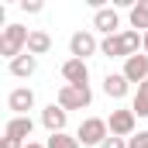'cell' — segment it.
Masks as SVG:
<instances>
[{
  "label": "cell",
  "instance_id": "18",
  "mask_svg": "<svg viewBox=\"0 0 148 148\" xmlns=\"http://www.w3.org/2000/svg\"><path fill=\"white\" fill-rule=\"evenodd\" d=\"M127 148H148V127H145V131H138L134 138H127Z\"/></svg>",
  "mask_w": 148,
  "mask_h": 148
},
{
  "label": "cell",
  "instance_id": "8",
  "mask_svg": "<svg viewBox=\"0 0 148 148\" xmlns=\"http://www.w3.org/2000/svg\"><path fill=\"white\" fill-rule=\"evenodd\" d=\"M62 79H66V86H90V66L83 59H66L62 62Z\"/></svg>",
  "mask_w": 148,
  "mask_h": 148
},
{
  "label": "cell",
  "instance_id": "17",
  "mask_svg": "<svg viewBox=\"0 0 148 148\" xmlns=\"http://www.w3.org/2000/svg\"><path fill=\"white\" fill-rule=\"evenodd\" d=\"M45 148H83V145H79L76 134H66V131H62V134H48Z\"/></svg>",
  "mask_w": 148,
  "mask_h": 148
},
{
  "label": "cell",
  "instance_id": "14",
  "mask_svg": "<svg viewBox=\"0 0 148 148\" xmlns=\"http://www.w3.org/2000/svg\"><path fill=\"white\" fill-rule=\"evenodd\" d=\"M28 52H31V55H48V52H52V35H48V31H41V28H35V31H31V38H28Z\"/></svg>",
  "mask_w": 148,
  "mask_h": 148
},
{
  "label": "cell",
  "instance_id": "5",
  "mask_svg": "<svg viewBox=\"0 0 148 148\" xmlns=\"http://www.w3.org/2000/svg\"><path fill=\"white\" fill-rule=\"evenodd\" d=\"M100 52V41H97V35L93 31H76L73 38H69V59H90V55H97Z\"/></svg>",
  "mask_w": 148,
  "mask_h": 148
},
{
  "label": "cell",
  "instance_id": "9",
  "mask_svg": "<svg viewBox=\"0 0 148 148\" xmlns=\"http://www.w3.org/2000/svg\"><path fill=\"white\" fill-rule=\"evenodd\" d=\"M121 73H124L127 83H138V86H141V83L148 79V55H145V52H138V55L124 59V69H121Z\"/></svg>",
  "mask_w": 148,
  "mask_h": 148
},
{
  "label": "cell",
  "instance_id": "23",
  "mask_svg": "<svg viewBox=\"0 0 148 148\" xmlns=\"http://www.w3.org/2000/svg\"><path fill=\"white\" fill-rule=\"evenodd\" d=\"M24 148H45V145H38V141H28V145H24Z\"/></svg>",
  "mask_w": 148,
  "mask_h": 148
},
{
  "label": "cell",
  "instance_id": "7",
  "mask_svg": "<svg viewBox=\"0 0 148 148\" xmlns=\"http://www.w3.org/2000/svg\"><path fill=\"white\" fill-rule=\"evenodd\" d=\"M7 107L14 110V117H31L28 110H35V90L31 86H17L7 93Z\"/></svg>",
  "mask_w": 148,
  "mask_h": 148
},
{
  "label": "cell",
  "instance_id": "10",
  "mask_svg": "<svg viewBox=\"0 0 148 148\" xmlns=\"http://www.w3.org/2000/svg\"><path fill=\"white\" fill-rule=\"evenodd\" d=\"M66 121H69V110H62L59 103H48V107L41 110V124H45L48 134H62V131H66Z\"/></svg>",
  "mask_w": 148,
  "mask_h": 148
},
{
  "label": "cell",
  "instance_id": "11",
  "mask_svg": "<svg viewBox=\"0 0 148 148\" xmlns=\"http://www.w3.org/2000/svg\"><path fill=\"white\" fill-rule=\"evenodd\" d=\"M31 131H35V121H31V117H10L7 127H3V138H14V141H24V145H28Z\"/></svg>",
  "mask_w": 148,
  "mask_h": 148
},
{
  "label": "cell",
  "instance_id": "6",
  "mask_svg": "<svg viewBox=\"0 0 148 148\" xmlns=\"http://www.w3.org/2000/svg\"><path fill=\"white\" fill-rule=\"evenodd\" d=\"M93 31H100L103 38L121 35V14H117V7H100V10H93Z\"/></svg>",
  "mask_w": 148,
  "mask_h": 148
},
{
  "label": "cell",
  "instance_id": "21",
  "mask_svg": "<svg viewBox=\"0 0 148 148\" xmlns=\"http://www.w3.org/2000/svg\"><path fill=\"white\" fill-rule=\"evenodd\" d=\"M0 148H24V141H14V138H0Z\"/></svg>",
  "mask_w": 148,
  "mask_h": 148
},
{
  "label": "cell",
  "instance_id": "12",
  "mask_svg": "<svg viewBox=\"0 0 148 148\" xmlns=\"http://www.w3.org/2000/svg\"><path fill=\"white\" fill-rule=\"evenodd\" d=\"M127 90H131V83L124 79V73H107L103 76V93H107L110 100H124Z\"/></svg>",
  "mask_w": 148,
  "mask_h": 148
},
{
  "label": "cell",
  "instance_id": "16",
  "mask_svg": "<svg viewBox=\"0 0 148 148\" xmlns=\"http://www.w3.org/2000/svg\"><path fill=\"white\" fill-rule=\"evenodd\" d=\"M131 110H134V117H148V79L138 86V93L131 100Z\"/></svg>",
  "mask_w": 148,
  "mask_h": 148
},
{
  "label": "cell",
  "instance_id": "20",
  "mask_svg": "<svg viewBox=\"0 0 148 148\" xmlns=\"http://www.w3.org/2000/svg\"><path fill=\"white\" fill-rule=\"evenodd\" d=\"M100 148H127V141H124V138H114V134H110V138H107Z\"/></svg>",
  "mask_w": 148,
  "mask_h": 148
},
{
  "label": "cell",
  "instance_id": "4",
  "mask_svg": "<svg viewBox=\"0 0 148 148\" xmlns=\"http://www.w3.org/2000/svg\"><path fill=\"white\" fill-rule=\"evenodd\" d=\"M107 127H110L114 138H124V141H127V138H134V134H138V117H134V110H131V107H127V110L121 107V110H110Z\"/></svg>",
  "mask_w": 148,
  "mask_h": 148
},
{
  "label": "cell",
  "instance_id": "3",
  "mask_svg": "<svg viewBox=\"0 0 148 148\" xmlns=\"http://www.w3.org/2000/svg\"><path fill=\"white\" fill-rule=\"evenodd\" d=\"M55 103H59L62 110H86V107L93 103V90H90V86H59Z\"/></svg>",
  "mask_w": 148,
  "mask_h": 148
},
{
  "label": "cell",
  "instance_id": "22",
  "mask_svg": "<svg viewBox=\"0 0 148 148\" xmlns=\"http://www.w3.org/2000/svg\"><path fill=\"white\" fill-rule=\"evenodd\" d=\"M141 52H145V55H148V31H145V35H141Z\"/></svg>",
  "mask_w": 148,
  "mask_h": 148
},
{
  "label": "cell",
  "instance_id": "13",
  "mask_svg": "<svg viewBox=\"0 0 148 148\" xmlns=\"http://www.w3.org/2000/svg\"><path fill=\"white\" fill-rule=\"evenodd\" d=\"M38 73V59L31 52H24V55H17L14 62H10V76H17V79H28V76Z\"/></svg>",
  "mask_w": 148,
  "mask_h": 148
},
{
  "label": "cell",
  "instance_id": "19",
  "mask_svg": "<svg viewBox=\"0 0 148 148\" xmlns=\"http://www.w3.org/2000/svg\"><path fill=\"white\" fill-rule=\"evenodd\" d=\"M21 10H24V14H41L45 3H41V0H21Z\"/></svg>",
  "mask_w": 148,
  "mask_h": 148
},
{
  "label": "cell",
  "instance_id": "2",
  "mask_svg": "<svg viewBox=\"0 0 148 148\" xmlns=\"http://www.w3.org/2000/svg\"><path fill=\"white\" fill-rule=\"evenodd\" d=\"M76 138H79V145H83V148H100L107 138H110V127H107L103 117H86V121L79 124Z\"/></svg>",
  "mask_w": 148,
  "mask_h": 148
},
{
  "label": "cell",
  "instance_id": "1",
  "mask_svg": "<svg viewBox=\"0 0 148 148\" xmlns=\"http://www.w3.org/2000/svg\"><path fill=\"white\" fill-rule=\"evenodd\" d=\"M28 38H31V31H28L24 24H7V28L0 31V55H3L7 62H14L17 55L28 52Z\"/></svg>",
  "mask_w": 148,
  "mask_h": 148
},
{
  "label": "cell",
  "instance_id": "15",
  "mask_svg": "<svg viewBox=\"0 0 148 148\" xmlns=\"http://www.w3.org/2000/svg\"><path fill=\"white\" fill-rule=\"evenodd\" d=\"M127 21H131V31H148V0H138L134 7H131V14H127Z\"/></svg>",
  "mask_w": 148,
  "mask_h": 148
}]
</instances>
